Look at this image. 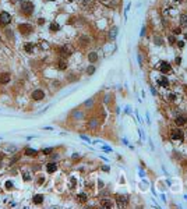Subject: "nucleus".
Instances as JSON below:
<instances>
[{
	"label": "nucleus",
	"mask_w": 187,
	"mask_h": 209,
	"mask_svg": "<svg viewBox=\"0 0 187 209\" xmlns=\"http://www.w3.org/2000/svg\"><path fill=\"white\" fill-rule=\"evenodd\" d=\"M159 85H162V87H168V81H166V80L159 81Z\"/></svg>",
	"instance_id": "a878e982"
},
{
	"label": "nucleus",
	"mask_w": 187,
	"mask_h": 209,
	"mask_svg": "<svg viewBox=\"0 0 187 209\" xmlns=\"http://www.w3.org/2000/svg\"><path fill=\"white\" fill-rule=\"evenodd\" d=\"M177 46H179V48H183V46H184V42H177Z\"/></svg>",
	"instance_id": "7c9ffc66"
},
{
	"label": "nucleus",
	"mask_w": 187,
	"mask_h": 209,
	"mask_svg": "<svg viewBox=\"0 0 187 209\" xmlns=\"http://www.w3.org/2000/svg\"><path fill=\"white\" fill-rule=\"evenodd\" d=\"M175 2H180V0H175Z\"/></svg>",
	"instance_id": "c9c22d12"
},
{
	"label": "nucleus",
	"mask_w": 187,
	"mask_h": 209,
	"mask_svg": "<svg viewBox=\"0 0 187 209\" xmlns=\"http://www.w3.org/2000/svg\"><path fill=\"white\" fill-rule=\"evenodd\" d=\"M102 206H106V208H112V206H113V203H112L109 199H102Z\"/></svg>",
	"instance_id": "a211bd4d"
},
{
	"label": "nucleus",
	"mask_w": 187,
	"mask_h": 209,
	"mask_svg": "<svg viewBox=\"0 0 187 209\" xmlns=\"http://www.w3.org/2000/svg\"><path fill=\"white\" fill-rule=\"evenodd\" d=\"M175 123H176V125H179V127H181V125H186V124H187V117L179 116V117H176Z\"/></svg>",
	"instance_id": "0eeeda50"
},
{
	"label": "nucleus",
	"mask_w": 187,
	"mask_h": 209,
	"mask_svg": "<svg viewBox=\"0 0 187 209\" xmlns=\"http://www.w3.org/2000/svg\"><path fill=\"white\" fill-rule=\"evenodd\" d=\"M170 137H172V140H183V132L180 130H172Z\"/></svg>",
	"instance_id": "39448f33"
},
{
	"label": "nucleus",
	"mask_w": 187,
	"mask_h": 209,
	"mask_svg": "<svg viewBox=\"0 0 187 209\" xmlns=\"http://www.w3.org/2000/svg\"><path fill=\"white\" fill-rule=\"evenodd\" d=\"M60 52L64 54V56H70V54H71V49H69L67 46H61Z\"/></svg>",
	"instance_id": "f8f14e48"
},
{
	"label": "nucleus",
	"mask_w": 187,
	"mask_h": 209,
	"mask_svg": "<svg viewBox=\"0 0 187 209\" xmlns=\"http://www.w3.org/2000/svg\"><path fill=\"white\" fill-rule=\"evenodd\" d=\"M43 153H45V155H49V153H52V149L50 148H46V149H43Z\"/></svg>",
	"instance_id": "cd10ccee"
},
{
	"label": "nucleus",
	"mask_w": 187,
	"mask_h": 209,
	"mask_svg": "<svg viewBox=\"0 0 187 209\" xmlns=\"http://www.w3.org/2000/svg\"><path fill=\"white\" fill-rule=\"evenodd\" d=\"M169 42H170V43H173V42H176L175 36H172V35H170V36H169Z\"/></svg>",
	"instance_id": "c85d7f7f"
},
{
	"label": "nucleus",
	"mask_w": 187,
	"mask_h": 209,
	"mask_svg": "<svg viewBox=\"0 0 187 209\" xmlns=\"http://www.w3.org/2000/svg\"><path fill=\"white\" fill-rule=\"evenodd\" d=\"M57 68H59V70H66V68H67V63L64 61V60H59Z\"/></svg>",
	"instance_id": "ddd939ff"
},
{
	"label": "nucleus",
	"mask_w": 187,
	"mask_h": 209,
	"mask_svg": "<svg viewBox=\"0 0 187 209\" xmlns=\"http://www.w3.org/2000/svg\"><path fill=\"white\" fill-rule=\"evenodd\" d=\"M70 2H71V0H70Z\"/></svg>",
	"instance_id": "4c0bfd02"
},
{
	"label": "nucleus",
	"mask_w": 187,
	"mask_h": 209,
	"mask_svg": "<svg viewBox=\"0 0 187 209\" xmlns=\"http://www.w3.org/2000/svg\"><path fill=\"white\" fill-rule=\"evenodd\" d=\"M49 2H53V0H49Z\"/></svg>",
	"instance_id": "e433bc0d"
},
{
	"label": "nucleus",
	"mask_w": 187,
	"mask_h": 209,
	"mask_svg": "<svg viewBox=\"0 0 187 209\" xmlns=\"http://www.w3.org/2000/svg\"><path fill=\"white\" fill-rule=\"evenodd\" d=\"M11 2H18V0H11Z\"/></svg>",
	"instance_id": "f704fd0d"
},
{
	"label": "nucleus",
	"mask_w": 187,
	"mask_h": 209,
	"mask_svg": "<svg viewBox=\"0 0 187 209\" xmlns=\"http://www.w3.org/2000/svg\"><path fill=\"white\" fill-rule=\"evenodd\" d=\"M159 68H161V71H163V73H169L170 71V64L169 63H166V61H161L159 63Z\"/></svg>",
	"instance_id": "423d86ee"
},
{
	"label": "nucleus",
	"mask_w": 187,
	"mask_h": 209,
	"mask_svg": "<svg viewBox=\"0 0 187 209\" xmlns=\"http://www.w3.org/2000/svg\"><path fill=\"white\" fill-rule=\"evenodd\" d=\"M94 71H95V67H92V66H91V67H89V68H88V70H87V73H88V74H92V73H94Z\"/></svg>",
	"instance_id": "bb28decb"
},
{
	"label": "nucleus",
	"mask_w": 187,
	"mask_h": 209,
	"mask_svg": "<svg viewBox=\"0 0 187 209\" xmlns=\"http://www.w3.org/2000/svg\"><path fill=\"white\" fill-rule=\"evenodd\" d=\"M38 183H39V184H42V183H43V177H39V181H38Z\"/></svg>",
	"instance_id": "2f4dec72"
},
{
	"label": "nucleus",
	"mask_w": 187,
	"mask_h": 209,
	"mask_svg": "<svg viewBox=\"0 0 187 209\" xmlns=\"http://www.w3.org/2000/svg\"><path fill=\"white\" fill-rule=\"evenodd\" d=\"M10 21H11V17H10L9 13H6V11L0 13V25H7V24H10Z\"/></svg>",
	"instance_id": "f03ea898"
},
{
	"label": "nucleus",
	"mask_w": 187,
	"mask_h": 209,
	"mask_svg": "<svg viewBox=\"0 0 187 209\" xmlns=\"http://www.w3.org/2000/svg\"><path fill=\"white\" fill-rule=\"evenodd\" d=\"M2 159H3V155H0V162H2Z\"/></svg>",
	"instance_id": "473e14b6"
},
{
	"label": "nucleus",
	"mask_w": 187,
	"mask_h": 209,
	"mask_svg": "<svg viewBox=\"0 0 187 209\" xmlns=\"http://www.w3.org/2000/svg\"><path fill=\"white\" fill-rule=\"evenodd\" d=\"M97 120H91V121H89V127H91V128H95V127H97Z\"/></svg>",
	"instance_id": "b1692460"
},
{
	"label": "nucleus",
	"mask_w": 187,
	"mask_h": 209,
	"mask_svg": "<svg viewBox=\"0 0 187 209\" xmlns=\"http://www.w3.org/2000/svg\"><path fill=\"white\" fill-rule=\"evenodd\" d=\"M101 2H108V0H101Z\"/></svg>",
	"instance_id": "72a5a7b5"
},
{
	"label": "nucleus",
	"mask_w": 187,
	"mask_h": 209,
	"mask_svg": "<svg viewBox=\"0 0 187 209\" xmlns=\"http://www.w3.org/2000/svg\"><path fill=\"white\" fill-rule=\"evenodd\" d=\"M6 187H7V188H11V187H13V184H11L10 181H7V183H6Z\"/></svg>",
	"instance_id": "c756f323"
},
{
	"label": "nucleus",
	"mask_w": 187,
	"mask_h": 209,
	"mask_svg": "<svg viewBox=\"0 0 187 209\" xmlns=\"http://www.w3.org/2000/svg\"><path fill=\"white\" fill-rule=\"evenodd\" d=\"M46 170H48V173H54V171L57 170V166L54 163H48V166H46Z\"/></svg>",
	"instance_id": "1a4fd4ad"
},
{
	"label": "nucleus",
	"mask_w": 187,
	"mask_h": 209,
	"mask_svg": "<svg viewBox=\"0 0 187 209\" xmlns=\"http://www.w3.org/2000/svg\"><path fill=\"white\" fill-rule=\"evenodd\" d=\"M116 199H117L119 202H121V203H126L127 201H129V198H127V197H123V195H117V197H116Z\"/></svg>",
	"instance_id": "f3484780"
},
{
	"label": "nucleus",
	"mask_w": 187,
	"mask_h": 209,
	"mask_svg": "<svg viewBox=\"0 0 187 209\" xmlns=\"http://www.w3.org/2000/svg\"><path fill=\"white\" fill-rule=\"evenodd\" d=\"M180 22L183 25H187V14H181L180 15Z\"/></svg>",
	"instance_id": "5701e85b"
},
{
	"label": "nucleus",
	"mask_w": 187,
	"mask_h": 209,
	"mask_svg": "<svg viewBox=\"0 0 187 209\" xmlns=\"http://www.w3.org/2000/svg\"><path fill=\"white\" fill-rule=\"evenodd\" d=\"M155 45H158V46H162L163 45V41H162V38L161 36H155Z\"/></svg>",
	"instance_id": "412c9836"
},
{
	"label": "nucleus",
	"mask_w": 187,
	"mask_h": 209,
	"mask_svg": "<svg viewBox=\"0 0 187 209\" xmlns=\"http://www.w3.org/2000/svg\"><path fill=\"white\" fill-rule=\"evenodd\" d=\"M80 43L81 45H84V46H87V45H89V39L87 38V36H80Z\"/></svg>",
	"instance_id": "4468645a"
},
{
	"label": "nucleus",
	"mask_w": 187,
	"mask_h": 209,
	"mask_svg": "<svg viewBox=\"0 0 187 209\" xmlns=\"http://www.w3.org/2000/svg\"><path fill=\"white\" fill-rule=\"evenodd\" d=\"M43 96H45V93H43L41 89H36V91H34L32 92V99L34 100H42Z\"/></svg>",
	"instance_id": "20e7f679"
},
{
	"label": "nucleus",
	"mask_w": 187,
	"mask_h": 209,
	"mask_svg": "<svg viewBox=\"0 0 187 209\" xmlns=\"http://www.w3.org/2000/svg\"><path fill=\"white\" fill-rule=\"evenodd\" d=\"M116 36H117V28L113 27V28L110 29V32H109V38H110V39H115Z\"/></svg>",
	"instance_id": "9b49d317"
},
{
	"label": "nucleus",
	"mask_w": 187,
	"mask_h": 209,
	"mask_svg": "<svg viewBox=\"0 0 187 209\" xmlns=\"http://www.w3.org/2000/svg\"><path fill=\"white\" fill-rule=\"evenodd\" d=\"M78 202H81V203L87 202V195L85 194H80L78 195Z\"/></svg>",
	"instance_id": "4be33fe9"
},
{
	"label": "nucleus",
	"mask_w": 187,
	"mask_h": 209,
	"mask_svg": "<svg viewBox=\"0 0 187 209\" xmlns=\"http://www.w3.org/2000/svg\"><path fill=\"white\" fill-rule=\"evenodd\" d=\"M10 81V74L9 73H3V74L0 75V82L2 84H7Z\"/></svg>",
	"instance_id": "6e6552de"
},
{
	"label": "nucleus",
	"mask_w": 187,
	"mask_h": 209,
	"mask_svg": "<svg viewBox=\"0 0 187 209\" xmlns=\"http://www.w3.org/2000/svg\"><path fill=\"white\" fill-rule=\"evenodd\" d=\"M88 60H89L91 63H95L98 60V54L95 53V52H91V53L88 54Z\"/></svg>",
	"instance_id": "9d476101"
},
{
	"label": "nucleus",
	"mask_w": 187,
	"mask_h": 209,
	"mask_svg": "<svg viewBox=\"0 0 187 209\" xmlns=\"http://www.w3.org/2000/svg\"><path fill=\"white\" fill-rule=\"evenodd\" d=\"M21 11L24 13V14H32L34 11V4L31 3V2H22L21 3Z\"/></svg>",
	"instance_id": "f257e3e1"
},
{
	"label": "nucleus",
	"mask_w": 187,
	"mask_h": 209,
	"mask_svg": "<svg viewBox=\"0 0 187 209\" xmlns=\"http://www.w3.org/2000/svg\"><path fill=\"white\" fill-rule=\"evenodd\" d=\"M25 153H27V155H38V151H35V149H31V148H27V149H25Z\"/></svg>",
	"instance_id": "6ab92c4d"
},
{
	"label": "nucleus",
	"mask_w": 187,
	"mask_h": 209,
	"mask_svg": "<svg viewBox=\"0 0 187 209\" xmlns=\"http://www.w3.org/2000/svg\"><path fill=\"white\" fill-rule=\"evenodd\" d=\"M49 28H50V31H59L60 29V25H59L57 22H53V24H50Z\"/></svg>",
	"instance_id": "aec40b11"
},
{
	"label": "nucleus",
	"mask_w": 187,
	"mask_h": 209,
	"mask_svg": "<svg viewBox=\"0 0 187 209\" xmlns=\"http://www.w3.org/2000/svg\"><path fill=\"white\" fill-rule=\"evenodd\" d=\"M18 29H20V32H21L22 35H29V33L32 32V27H31L29 24H20Z\"/></svg>",
	"instance_id": "7ed1b4c3"
},
{
	"label": "nucleus",
	"mask_w": 187,
	"mask_h": 209,
	"mask_svg": "<svg viewBox=\"0 0 187 209\" xmlns=\"http://www.w3.org/2000/svg\"><path fill=\"white\" fill-rule=\"evenodd\" d=\"M22 177H24V180H25V181H29V180H31L29 173H24V174H22Z\"/></svg>",
	"instance_id": "393cba45"
},
{
	"label": "nucleus",
	"mask_w": 187,
	"mask_h": 209,
	"mask_svg": "<svg viewBox=\"0 0 187 209\" xmlns=\"http://www.w3.org/2000/svg\"><path fill=\"white\" fill-rule=\"evenodd\" d=\"M24 50H25V52H28V53H31V52L34 50V45H32V43H25Z\"/></svg>",
	"instance_id": "dca6fc26"
},
{
	"label": "nucleus",
	"mask_w": 187,
	"mask_h": 209,
	"mask_svg": "<svg viewBox=\"0 0 187 209\" xmlns=\"http://www.w3.org/2000/svg\"><path fill=\"white\" fill-rule=\"evenodd\" d=\"M42 202H43L42 195H35V197H34V203H42Z\"/></svg>",
	"instance_id": "2eb2a0df"
}]
</instances>
